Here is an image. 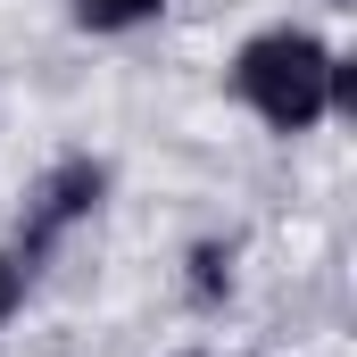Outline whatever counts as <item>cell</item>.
I'll return each instance as SVG.
<instances>
[{
    "mask_svg": "<svg viewBox=\"0 0 357 357\" xmlns=\"http://www.w3.org/2000/svg\"><path fill=\"white\" fill-rule=\"evenodd\" d=\"M333 50L299 25H274V33H250L241 59H233V91L258 108L266 133H307L333 116Z\"/></svg>",
    "mask_w": 357,
    "mask_h": 357,
    "instance_id": "cell-1",
    "label": "cell"
},
{
    "mask_svg": "<svg viewBox=\"0 0 357 357\" xmlns=\"http://www.w3.org/2000/svg\"><path fill=\"white\" fill-rule=\"evenodd\" d=\"M100 191H108V167H100V158H59L50 175L33 183V199H25V225H17V241H8V250H17L25 266L42 274V258H50V250H59V241L84 225L91 208H100Z\"/></svg>",
    "mask_w": 357,
    "mask_h": 357,
    "instance_id": "cell-2",
    "label": "cell"
},
{
    "mask_svg": "<svg viewBox=\"0 0 357 357\" xmlns=\"http://www.w3.org/2000/svg\"><path fill=\"white\" fill-rule=\"evenodd\" d=\"M167 0H75V25L84 33H125V25H150Z\"/></svg>",
    "mask_w": 357,
    "mask_h": 357,
    "instance_id": "cell-3",
    "label": "cell"
},
{
    "mask_svg": "<svg viewBox=\"0 0 357 357\" xmlns=\"http://www.w3.org/2000/svg\"><path fill=\"white\" fill-rule=\"evenodd\" d=\"M225 291H233V250L199 241L191 250V299H225Z\"/></svg>",
    "mask_w": 357,
    "mask_h": 357,
    "instance_id": "cell-4",
    "label": "cell"
},
{
    "mask_svg": "<svg viewBox=\"0 0 357 357\" xmlns=\"http://www.w3.org/2000/svg\"><path fill=\"white\" fill-rule=\"evenodd\" d=\"M25 291H33V266H25L17 250H0V333H8V316L25 307Z\"/></svg>",
    "mask_w": 357,
    "mask_h": 357,
    "instance_id": "cell-5",
    "label": "cell"
},
{
    "mask_svg": "<svg viewBox=\"0 0 357 357\" xmlns=\"http://www.w3.org/2000/svg\"><path fill=\"white\" fill-rule=\"evenodd\" d=\"M333 8H349V0H333Z\"/></svg>",
    "mask_w": 357,
    "mask_h": 357,
    "instance_id": "cell-6",
    "label": "cell"
}]
</instances>
